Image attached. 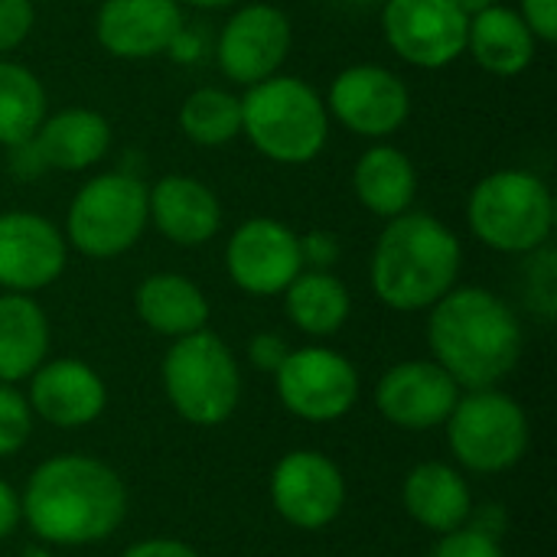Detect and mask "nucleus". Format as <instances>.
Instances as JSON below:
<instances>
[{
  "instance_id": "30",
  "label": "nucleus",
  "mask_w": 557,
  "mask_h": 557,
  "mask_svg": "<svg viewBox=\"0 0 557 557\" xmlns=\"http://www.w3.org/2000/svg\"><path fill=\"white\" fill-rule=\"evenodd\" d=\"M36 23L33 0H0V59L16 49Z\"/></svg>"
},
{
  "instance_id": "35",
  "label": "nucleus",
  "mask_w": 557,
  "mask_h": 557,
  "mask_svg": "<svg viewBox=\"0 0 557 557\" xmlns=\"http://www.w3.org/2000/svg\"><path fill=\"white\" fill-rule=\"evenodd\" d=\"M124 557H199L193 548L180 545V542H163V539H153V542H140L134 545Z\"/></svg>"
},
{
  "instance_id": "39",
  "label": "nucleus",
  "mask_w": 557,
  "mask_h": 557,
  "mask_svg": "<svg viewBox=\"0 0 557 557\" xmlns=\"http://www.w3.org/2000/svg\"><path fill=\"white\" fill-rule=\"evenodd\" d=\"M176 3H189L199 10H222V7H235L238 0H176Z\"/></svg>"
},
{
  "instance_id": "32",
  "label": "nucleus",
  "mask_w": 557,
  "mask_h": 557,
  "mask_svg": "<svg viewBox=\"0 0 557 557\" xmlns=\"http://www.w3.org/2000/svg\"><path fill=\"white\" fill-rule=\"evenodd\" d=\"M519 16L542 42L557 39V0H519Z\"/></svg>"
},
{
  "instance_id": "10",
  "label": "nucleus",
  "mask_w": 557,
  "mask_h": 557,
  "mask_svg": "<svg viewBox=\"0 0 557 557\" xmlns=\"http://www.w3.org/2000/svg\"><path fill=\"white\" fill-rule=\"evenodd\" d=\"M294 42V29L284 10L271 3H245L219 33L215 59L225 78L238 85H258L284 65Z\"/></svg>"
},
{
  "instance_id": "9",
  "label": "nucleus",
  "mask_w": 557,
  "mask_h": 557,
  "mask_svg": "<svg viewBox=\"0 0 557 557\" xmlns=\"http://www.w3.org/2000/svg\"><path fill=\"white\" fill-rule=\"evenodd\" d=\"M470 16L454 0H385L388 46L418 69H444L467 52Z\"/></svg>"
},
{
  "instance_id": "7",
  "label": "nucleus",
  "mask_w": 557,
  "mask_h": 557,
  "mask_svg": "<svg viewBox=\"0 0 557 557\" xmlns=\"http://www.w3.org/2000/svg\"><path fill=\"white\" fill-rule=\"evenodd\" d=\"M147 222L144 183L127 173H101L75 193L65 235L88 258H114L137 245Z\"/></svg>"
},
{
  "instance_id": "1",
  "label": "nucleus",
  "mask_w": 557,
  "mask_h": 557,
  "mask_svg": "<svg viewBox=\"0 0 557 557\" xmlns=\"http://www.w3.org/2000/svg\"><path fill=\"white\" fill-rule=\"evenodd\" d=\"M428 339L437 366L467 388H490L522 356V326L503 297L483 287L447 290L431 313Z\"/></svg>"
},
{
  "instance_id": "4",
  "label": "nucleus",
  "mask_w": 557,
  "mask_h": 557,
  "mask_svg": "<svg viewBox=\"0 0 557 557\" xmlns=\"http://www.w3.org/2000/svg\"><path fill=\"white\" fill-rule=\"evenodd\" d=\"M242 134L261 157L284 166H304L326 147L330 111L304 78L271 75L245 91Z\"/></svg>"
},
{
  "instance_id": "5",
  "label": "nucleus",
  "mask_w": 557,
  "mask_h": 557,
  "mask_svg": "<svg viewBox=\"0 0 557 557\" xmlns=\"http://www.w3.org/2000/svg\"><path fill=\"white\" fill-rule=\"evenodd\" d=\"M467 222L493 251L529 255L545 248L555 232V196L529 170H499L473 186Z\"/></svg>"
},
{
  "instance_id": "36",
  "label": "nucleus",
  "mask_w": 557,
  "mask_h": 557,
  "mask_svg": "<svg viewBox=\"0 0 557 557\" xmlns=\"http://www.w3.org/2000/svg\"><path fill=\"white\" fill-rule=\"evenodd\" d=\"M173 59H180V62H193V59H199V52H202V42H199V36H193L186 26L173 36V42H170V49H166Z\"/></svg>"
},
{
  "instance_id": "26",
  "label": "nucleus",
  "mask_w": 557,
  "mask_h": 557,
  "mask_svg": "<svg viewBox=\"0 0 557 557\" xmlns=\"http://www.w3.org/2000/svg\"><path fill=\"white\" fill-rule=\"evenodd\" d=\"M284 307L304 333L330 336L349 320V290L330 271H300L284 290Z\"/></svg>"
},
{
  "instance_id": "23",
  "label": "nucleus",
  "mask_w": 557,
  "mask_h": 557,
  "mask_svg": "<svg viewBox=\"0 0 557 557\" xmlns=\"http://www.w3.org/2000/svg\"><path fill=\"white\" fill-rule=\"evenodd\" d=\"M137 313L160 336H189L206 326L209 300L183 274H153L137 287Z\"/></svg>"
},
{
  "instance_id": "34",
  "label": "nucleus",
  "mask_w": 557,
  "mask_h": 557,
  "mask_svg": "<svg viewBox=\"0 0 557 557\" xmlns=\"http://www.w3.org/2000/svg\"><path fill=\"white\" fill-rule=\"evenodd\" d=\"M287 343L281 339V336H274V333H261V336H255L251 339V349H248V356H251V362L261 369V372H277L281 369V362L287 359Z\"/></svg>"
},
{
  "instance_id": "38",
  "label": "nucleus",
  "mask_w": 557,
  "mask_h": 557,
  "mask_svg": "<svg viewBox=\"0 0 557 557\" xmlns=\"http://www.w3.org/2000/svg\"><path fill=\"white\" fill-rule=\"evenodd\" d=\"M467 16H476V13H483V10H490V7H496L499 0H454Z\"/></svg>"
},
{
  "instance_id": "22",
  "label": "nucleus",
  "mask_w": 557,
  "mask_h": 557,
  "mask_svg": "<svg viewBox=\"0 0 557 557\" xmlns=\"http://www.w3.org/2000/svg\"><path fill=\"white\" fill-rule=\"evenodd\" d=\"M352 186L359 202L379 215V219H395L411 209L414 193H418V170L408 160L405 150L392 144H375L369 147L356 170H352Z\"/></svg>"
},
{
  "instance_id": "24",
  "label": "nucleus",
  "mask_w": 557,
  "mask_h": 557,
  "mask_svg": "<svg viewBox=\"0 0 557 557\" xmlns=\"http://www.w3.org/2000/svg\"><path fill=\"white\" fill-rule=\"evenodd\" d=\"M49 349V323L26 294L0 297V382L33 375Z\"/></svg>"
},
{
  "instance_id": "29",
  "label": "nucleus",
  "mask_w": 557,
  "mask_h": 557,
  "mask_svg": "<svg viewBox=\"0 0 557 557\" xmlns=\"http://www.w3.org/2000/svg\"><path fill=\"white\" fill-rule=\"evenodd\" d=\"M33 431V408L23 401L20 392L0 385V457L16 454Z\"/></svg>"
},
{
  "instance_id": "40",
  "label": "nucleus",
  "mask_w": 557,
  "mask_h": 557,
  "mask_svg": "<svg viewBox=\"0 0 557 557\" xmlns=\"http://www.w3.org/2000/svg\"><path fill=\"white\" fill-rule=\"evenodd\" d=\"M349 3H359V7H369L372 0H349Z\"/></svg>"
},
{
  "instance_id": "17",
  "label": "nucleus",
  "mask_w": 557,
  "mask_h": 557,
  "mask_svg": "<svg viewBox=\"0 0 557 557\" xmlns=\"http://www.w3.org/2000/svg\"><path fill=\"white\" fill-rule=\"evenodd\" d=\"M457 401V382L437 362H401L379 382V411L411 431L444 424Z\"/></svg>"
},
{
  "instance_id": "11",
  "label": "nucleus",
  "mask_w": 557,
  "mask_h": 557,
  "mask_svg": "<svg viewBox=\"0 0 557 557\" xmlns=\"http://www.w3.org/2000/svg\"><path fill=\"white\" fill-rule=\"evenodd\" d=\"M326 111L359 137H392L411 114L408 85L382 65L343 69L326 95Z\"/></svg>"
},
{
  "instance_id": "15",
  "label": "nucleus",
  "mask_w": 557,
  "mask_h": 557,
  "mask_svg": "<svg viewBox=\"0 0 557 557\" xmlns=\"http://www.w3.org/2000/svg\"><path fill=\"white\" fill-rule=\"evenodd\" d=\"M271 496H274L277 512L290 525L323 529L326 522H333L339 516L346 486H343L339 470L323 454L297 450L277 463Z\"/></svg>"
},
{
  "instance_id": "20",
  "label": "nucleus",
  "mask_w": 557,
  "mask_h": 557,
  "mask_svg": "<svg viewBox=\"0 0 557 557\" xmlns=\"http://www.w3.org/2000/svg\"><path fill=\"white\" fill-rule=\"evenodd\" d=\"M29 144L46 170L82 173L104 160L111 147V124L91 108H65L46 117Z\"/></svg>"
},
{
  "instance_id": "13",
  "label": "nucleus",
  "mask_w": 557,
  "mask_h": 557,
  "mask_svg": "<svg viewBox=\"0 0 557 557\" xmlns=\"http://www.w3.org/2000/svg\"><path fill=\"white\" fill-rule=\"evenodd\" d=\"M225 264L232 281L245 294H284L290 281L304 271L300 235H294L277 219H248L228 238Z\"/></svg>"
},
{
  "instance_id": "25",
  "label": "nucleus",
  "mask_w": 557,
  "mask_h": 557,
  "mask_svg": "<svg viewBox=\"0 0 557 557\" xmlns=\"http://www.w3.org/2000/svg\"><path fill=\"white\" fill-rule=\"evenodd\" d=\"M405 506L424 529L454 532L467 522L473 499L467 483L450 467L424 463L405 483Z\"/></svg>"
},
{
  "instance_id": "16",
  "label": "nucleus",
  "mask_w": 557,
  "mask_h": 557,
  "mask_svg": "<svg viewBox=\"0 0 557 557\" xmlns=\"http://www.w3.org/2000/svg\"><path fill=\"white\" fill-rule=\"evenodd\" d=\"M183 26L176 0H101L95 16V36L114 59H153Z\"/></svg>"
},
{
  "instance_id": "19",
  "label": "nucleus",
  "mask_w": 557,
  "mask_h": 557,
  "mask_svg": "<svg viewBox=\"0 0 557 557\" xmlns=\"http://www.w3.org/2000/svg\"><path fill=\"white\" fill-rule=\"evenodd\" d=\"M29 408L55 428H78L101 414L104 385L85 362L59 359L36 372L29 388Z\"/></svg>"
},
{
  "instance_id": "37",
  "label": "nucleus",
  "mask_w": 557,
  "mask_h": 557,
  "mask_svg": "<svg viewBox=\"0 0 557 557\" xmlns=\"http://www.w3.org/2000/svg\"><path fill=\"white\" fill-rule=\"evenodd\" d=\"M16 519H20V503L13 496V490L0 480V539L10 535V529L16 525Z\"/></svg>"
},
{
  "instance_id": "8",
  "label": "nucleus",
  "mask_w": 557,
  "mask_h": 557,
  "mask_svg": "<svg viewBox=\"0 0 557 557\" xmlns=\"http://www.w3.org/2000/svg\"><path fill=\"white\" fill-rule=\"evenodd\" d=\"M450 447L470 470L499 473L525 454L529 421L509 395L476 388L450 411Z\"/></svg>"
},
{
  "instance_id": "3",
  "label": "nucleus",
  "mask_w": 557,
  "mask_h": 557,
  "mask_svg": "<svg viewBox=\"0 0 557 557\" xmlns=\"http://www.w3.org/2000/svg\"><path fill=\"white\" fill-rule=\"evenodd\" d=\"M460 274L457 235L428 212L388 219L372 251V287L392 310L414 313L454 290Z\"/></svg>"
},
{
  "instance_id": "31",
  "label": "nucleus",
  "mask_w": 557,
  "mask_h": 557,
  "mask_svg": "<svg viewBox=\"0 0 557 557\" xmlns=\"http://www.w3.org/2000/svg\"><path fill=\"white\" fill-rule=\"evenodd\" d=\"M431 557H503V548L483 529H454Z\"/></svg>"
},
{
  "instance_id": "33",
  "label": "nucleus",
  "mask_w": 557,
  "mask_h": 557,
  "mask_svg": "<svg viewBox=\"0 0 557 557\" xmlns=\"http://www.w3.org/2000/svg\"><path fill=\"white\" fill-rule=\"evenodd\" d=\"M300 258L304 264H313L317 271H326L339 258V242L330 232H310L300 238Z\"/></svg>"
},
{
  "instance_id": "2",
  "label": "nucleus",
  "mask_w": 557,
  "mask_h": 557,
  "mask_svg": "<svg viewBox=\"0 0 557 557\" xmlns=\"http://www.w3.org/2000/svg\"><path fill=\"white\" fill-rule=\"evenodd\" d=\"M127 509L117 473L91 457L46 460L26 486L20 512L33 532L55 545H88L108 539Z\"/></svg>"
},
{
  "instance_id": "12",
  "label": "nucleus",
  "mask_w": 557,
  "mask_h": 557,
  "mask_svg": "<svg viewBox=\"0 0 557 557\" xmlns=\"http://www.w3.org/2000/svg\"><path fill=\"white\" fill-rule=\"evenodd\" d=\"M274 375L281 401L307 421H333L346 414L359 395V375L349 359L320 346L287 352Z\"/></svg>"
},
{
  "instance_id": "21",
  "label": "nucleus",
  "mask_w": 557,
  "mask_h": 557,
  "mask_svg": "<svg viewBox=\"0 0 557 557\" xmlns=\"http://www.w3.org/2000/svg\"><path fill=\"white\" fill-rule=\"evenodd\" d=\"M535 36L529 23L509 7H490L467 23V52L480 69L499 78H512L525 72L535 59Z\"/></svg>"
},
{
  "instance_id": "28",
  "label": "nucleus",
  "mask_w": 557,
  "mask_h": 557,
  "mask_svg": "<svg viewBox=\"0 0 557 557\" xmlns=\"http://www.w3.org/2000/svg\"><path fill=\"white\" fill-rule=\"evenodd\" d=\"M183 134L199 147H222L242 134V98L225 88H196L180 108Z\"/></svg>"
},
{
  "instance_id": "6",
  "label": "nucleus",
  "mask_w": 557,
  "mask_h": 557,
  "mask_svg": "<svg viewBox=\"0 0 557 557\" xmlns=\"http://www.w3.org/2000/svg\"><path fill=\"white\" fill-rule=\"evenodd\" d=\"M163 385L173 408L193 424L225 421L242 395V375L232 349L206 330L173 343L163 359Z\"/></svg>"
},
{
  "instance_id": "18",
  "label": "nucleus",
  "mask_w": 557,
  "mask_h": 557,
  "mask_svg": "<svg viewBox=\"0 0 557 557\" xmlns=\"http://www.w3.org/2000/svg\"><path fill=\"white\" fill-rule=\"evenodd\" d=\"M147 219L166 235L173 245L196 248L219 235L222 206L219 196L186 173H170L153 183L147 193Z\"/></svg>"
},
{
  "instance_id": "14",
  "label": "nucleus",
  "mask_w": 557,
  "mask_h": 557,
  "mask_svg": "<svg viewBox=\"0 0 557 557\" xmlns=\"http://www.w3.org/2000/svg\"><path fill=\"white\" fill-rule=\"evenodd\" d=\"M65 271L62 232L36 212H0V287L33 294Z\"/></svg>"
},
{
  "instance_id": "27",
  "label": "nucleus",
  "mask_w": 557,
  "mask_h": 557,
  "mask_svg": "<svg viewBox=\"0 0 557 557\" xmlns=\"http://www.w3.org/2000/svg\"><path fill=\"white\" fill-rule=\"evenodd\" d=\"M46 121V88L20 62L0 59V147H20L33 140Z\"/></svg>"
}]
</instances>
